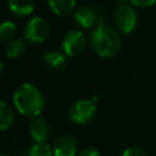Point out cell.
Returning a JSON list of instances; mask_svg holds the SVG:
<instances>
[{"mask_svg": "<svg viewBox=\"0 0 156 156\" xmlns=\"http://www.w3.org/2000/svg\"><path fill=\"white\" fill-rule=\"evenodd\" d=\"M89 44L98 56L111 58L119 52L122 48V37L117 29L100 21L89 35Z\"/></svg>", "mask_w": 156, "mask_h": 156, "instance_id": "6da1fadb", "label": "cell"}, {"mask_svg": "<svg viewBox=\"0 0 156 156\" xmlns=\"http://www.w3.org/2000/svg\"><path fill=\"white\" fill-rule=\"evenodd\" d=\"M12 102L18 113L26 117H39L45 108V98L32 83L20 84L12 95Z\"/></svg>", "mask_w": 156, "mask_h": 156, "instance_id": "7a4b0ae2", "label": "cell"}, {"mask_svg": "<svg viewBox=\"0 0 156 156\" xmlns=\"http://www.w3.org/2000/svg\"><path fill=\"white\" fill-rule=\"evenodd\" d=\"M113 22L121 34H130L138 26V15L135 7L130 4L118 5L115 10Z\"/></svg>", "mask_w": 156, "mask_h": 156, "instance_id": "3957f363", "label": "cell"}, {"mask_svg": "<svg viewBox=\"0 0 156 156\" xmlns=\"http://www.w3.org/2000/svg\"><path fill=\"white\" fill-rule=\"evenodd\" d=\"M96 112V102H94L91 99H80L71 105L68 110V118L76 124L84 126L95 118Z\"/></svg>", "mask_w": 156, "mask_h": 156, "instance_id": "277c9868", "label": "cell"}, {"mask_svg": "<svg viewBox=\"0 0 156 156\" xmlns=\"http://www.w3.org/2000/svg\"><path fill=\"white\" fill-rule=\"evenodd\" d=\"M88 44L89 39L87 38L83 30L71 29L65 34L61 43V48L67 57H77L84 52Z\"/></svg>", "mask_w": 156, "mask_h": 156, "instance_id": "5b68a950", "label": "cell"}, {"mask_svg": "<svg viewBox=\"0 0 156 156\" xmlns=\"http://www.w3.org/2000/svg\"><path fill=\"white\" fill-rule=\"evenodd\" d=\"M50 27L46 20L39 16H34L26 23L23 29V38L27 43L41 44L48 39Z\"/></svg>", "mask_w": 156, "mask_h": 156, "instance_id": "8992f818", "label": "cell"}, {"mask_svg": "<svg viewBox=\"0 0 156 156\" xmlns=\"http://www.w3.org/2000/svg\"><path fill=\"white\" fill-rule=\"evenodd\" d=\"M74 22L83 29L95 28L99 24V16L95 9L90 6H79L73 12Z\"/></svg>", "mask_w": 156, "mask_h": 156, "instance_id": "52a82bcc", "label": "cell"}, {"mask_svg": "<svg viewBox=\"0 0 156 156\" xmlns=\"http://www.w3.org/2000/svg\"><path fill=\"white\" fill-rule=\"evenodd\" d=\"M52 151L54 156H76L78 151L77 141L71 135H60L54 143Z\"/></svg>", "mask_w": 156, "mask_h": 156, "instance_id": "ba28073f", "label": "cell"}, {"mask_svg": "<svg viewBox=\"0 0 156 156\" xmlns=\"http://www.w3.org/2000/svg\"><path fill=\"white\" fill-rule=\"evenodd\" d=\"M29 135L34 143H45L50 135V126L43 117H35L29 124Z\"/></svg>", "mask_w": 156, "mask_h": 156, "instance_id": "9c48e42d", "label": "cell"}, {"mask_svg": "<svg viewBox=\"0 0 156 156\" xmlns=\"http://www.w3.org/2000/svg\"><path fill=\"white\" fill-rule=\"evenodd\" d=\"M7 7L13 16L20 18L28 17L34 12L33 0H9Z\"/></svg>", "mask_w": 156, "mask_h": 156, "instance_id": "30bf717a", "label": "cell"}, {"mask_svg": "<svg viewBox=\"0 0 156 156\" xmlns=\"http://www.w3.org/2000/svg\"><path fill=\"white\" fill-rule=\"evenodd\" d=\"M48 5L54 15L66 17L76 11L77 0H48Z\"/></svg>", "mask_w": 156, "mask_h": 156, "instance_id": "8fae6325", "label": "cell"}, {"mask_svg": "<svg viewBox=\"0 0 156 156\" xmlns=\"http://www.w3.org/2000/svg\"><path fill=\"white\" fill-rule=\"evenodd\" d=\"M43 60L45 65L54 71H61L67 66V56L63 54V51L60 50L46 51L43 56Z\"/></svg>", "mask_w": 156, "mask_h": 156, "instance_id": "7c38bea8", "label": "cell"}, {"mask_svg": "<svg viewBox=\"0 0 156 156\" xmlns=\"http://www.w3.org/2000/svg\"><path fill=\"white\" fill-rule=\"evenodd\" d=\"M27 50V41L22 38H15L5 46V55L9 58H18Z\"/></svg>", "mask_w": 156, "mask_h": 156, "instance_id": "4fadbf2b", "label": "cell"}, {"mask_svg": "<svg viewBox=\"0 0 156 156\" xmlns=\"http://www.w3.org/2000/svg\"><path fill=\"white\" fill-rule=\"evenodd\" d=\"M15 121L13 110L9 104L0 100V132L7 130Z\"/></svg>", "mask_w": 156, "mask_h": 156, "instance_id": "5bb4252c", "label": "cell"}, {"mask_svg": "<svg viewBox=\"0 0 156 156\" xmlns=\"http://www.w3.org/2000/svg\"><path fill=\"white\" fill-rule=\"evenodd\" d=\"M15 34H16V24L10 21H2L0 22V41H11L12 39H15Z\"/></svg>", "mask_w": 156, "mask_h": 156, "instance_id": "9a60e30c", "label": "cell"}, {"mask_svg": "<svg viewBox=\"0 0 156 156\" xmlns=\"http://www.w3.org/2000/svg\"><path fill=\"white\" fill-rule=\"evenodd\" d=\"M27 156H54L52 147L45 141V143H34L29 150Z\"/></svg>", "mask_w": 156, "mask_h": 156, "instance_id": "2e32d148", "label": "cell"}, {"mask_svg": "<svg viewBox=\"0 0 156 156\" xmlns=\"http://www.w3.org/2000/svg\"><path fill=\"white\" fill-rule=\"evenodd\" d=\"M121 156H149V155L143 147L133 145V146H128L127 149H124Z\"/></svg>", "mask_w": 156, "mask_h": 156, "instance_id": "e0dca14e", "label": "cell"}, {"mask_svg": "<svg viewBox=\"0 0 156 156\" xmlns=\"http://www.w3.org/2000/svg\"><path fill=\"white\" fill-rule=\"evenodd\" d=\"M129 4L133 5L134 7L147 9V7L156 5V0H129Z\"/></svg>", "mask_w": 156, "mask_h": 156, "instance_id": "ac0fdd59", "label": "cell"}, {"mask_svg": "<svg viewBox=\"0 0 156 156\" xmlns=\"http://www.w3.org/2000/svg\"><path fill=\"white\" fill-rule=\"evenodd\" d=\"M77 156H101V154L98 149H95L93 146H88V147L82 149Z\"/></svg>", "mask_w": 156, "mask_h": 156, "instance_id": "d6986e66", "label": "cell"}, {"mask_svg": "<svg viewBox=\"0 0 156 156\" xmlns=\"http://www.w3.org/2000/svg\"><path fill=\"white\" fill-rule=\"evenodd\" d=\"M118 5H123V4H129V0H117Z\"/></svg>", "mask_w": 156, "mask_h": 156, "instance_id": "ffe728a7", "label": "cell"}, {"mask_svg": "<svg viewBox=\"0 0 156 156\" xmlns=\"http://www.w3.org/2000/svg\"><path fill=\"white\" fill-rule=\"evenodd\" d=\"M2 71H4V63H2V61L0 60V74L2 73Z\"/></svg>", "mask_w": 156, "mask_h": 156, "instance_id": "44dd1931", "label": "cell"}, {"mask_svg": "<svg viewBox=\"0 0 156 156\" xmlns=\"http://www.w3.org/2000/svg\"><path fill=\"white\" fill-rule=\"evenodd\" d=\"M0 156H7V155H4V154H0Z\"/></svg>", "mask_w": 156, "mask_h": 156, "instance_id": "7402d4cb", "label": "cell"}]
</instances>
